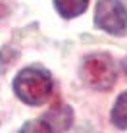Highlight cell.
Instances as JSON below:
<instances>
[{
	"instance_id": "1",
	"label": "cell",
	"mask_w": 127,
	"mask_h": 133,
	"mask_svg": "<svg viewBox=\"0 0 127 133\" xmlns=\"http://www.w3.org/2000/svg\"><path fill=\"white\" fill-rule=\"evenodd\" d=\"M13 91L25 104H31V106L44 104L52 95L50 73L40 68H25L17 73L13 81Z\"/></svg>"
},
{
	"instance_id": "2",
	"label": "cell",
	"mask_w": 127,
	"mask_h": 133,
	"mask_svg": "<svg viewBox=\"0 0 127 133\" xmlns=\"http://www.w3.org/2000/svg\"><path fill=\"white\" fill-rule=\"evenodd\" d=\"M81 75L89 87L96 91H108L114 87L117 71L108 54H90L83 62Z\"/></svg>"
},
{
	"instance_id": "3",
	"label": "cell",
	"mask_w": 127,
	"mask_h": 133,
	"mask_svg": "<svg viewBox=\"0 0 127 133\" xmlns=\"http://www.w3.org/2000/svg\"><path fill=\"white\" fill-rule=\"evenodd\" d=\"M94 25L110 35H123L127 29V10L121 0H98Z\"/></svg>"
},
{
	"instance_id": "4",
	"label": "cell",
	"mask_w": 127,
	"mask_h": 133,
	"mask_svg": "<svg viewBox=\"0 0 127 133\" xmlns=\"http://www.w3.org/2000/svg\"><path fill=\"white\" fill-rule=\"evenodd\" d=\"M43 120L46 122V125L50 127L52 133H64L69 129L71 122H73V112L69 106L62 104V106H54L43 116Z\"/></svg>"
},
{
	"instance_id": "5",
	"label": "cell",
	"mask_w": 127,
	"mask_h": 133,
	"mask_svg": "<svg viewBox=\"0 0 127 133\" xmlns=\"http://www.w3.org/2000/svg\"><path fill=\"white\" fill-rule=\"evenodd\" d=\"M54 6L62 17L71 19V17H77L79 14L87 10L89 0H54Z\"/></svg>"
},
{
	"instance_id": "6",
	"label": "cell",
	"mask_w": 127,
	"mask_h": 133,
	"mask_svg": "<svg viewBox=\"0 0 127 133\" xmlns=\"http://www.w3.org/2000/svg\"><path fill=\"white\" fill-rule=\"evenodd\" d=\"M112 123L119 129H127V91L117 97L112 108Z\"/></svg>"
},
{
	"instance_id": "7",
	"label": "cell",
	"mask_w": 127,
	"mask_h": 133,
	"mask_svg": "<svg viewBox=\"0 0 127 133\" xmlns=\"http://www.w3.org/2000/svg\"><path fill=\"white\" fill-rule=\"evenodd\" d=\"M19 133H52V131L46 125V122L40 118V120H35V122H27L19 129Z\"/></svg>"
},
{
	"instance_id": "8",
	"label": "cell",
	"mask_w": 127,
	"mask_h": 133,
	"mask_svg": "<svg viewBox=\"0 0 127 133\" xmlns=\"http://www.w3.org/2000/svg\"><path fill=\"white\" fill-rule=\"evenodd\" d=\"M123 70H125V73H127V60L123 62Z\"/></svg>"
}]
</instances>
